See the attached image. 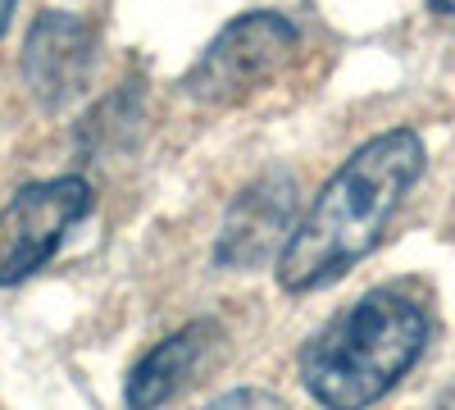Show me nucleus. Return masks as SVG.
Wrapping results in <instances>:
<instances>
[{"label":"nucleus","instance_id":"1a4fd4ad","mask_svg":"<svg viewBox=\"0 0 455 410\" xmlns=\"http://www.w3.org/2000/svg\"><path fill=\"white\" fill-rule=\"evenodd\" d=\"M14 5H19V0H0V36H5V28L14 19Z\"/></svg>","mask_w":455,"mask_h":410},{"label":"nucleus","instance_id":"7ed1b4c3","mask_svg":"<svg viewBox=\"0 0 455 410\" xmlns=\"http://www.w3.org/2000/svg\"><path fill=\"white\" fill-rule=\"evenodd\" d=\"M296 51H300L296 23L274 10H255L233 19L214 36L201 51V60L187 68L182 87L196 105H242L259 87H269L296 60Z\"/></svg>","mask_w":455,"mask_h":410},{"label":"nucleus","instance_id":"0eeeda50","mask_svg":"<svg viewBox=\"0 0 455 410\" xmlns=\"http://www.w3.org/2000/svg\"><path fill=\"white\" fill-rule=\"evenodd\" d=\"M223 347V328L214 319H196L178 333H169L164 342H156L137 369L128 374V406L132 410H156L169 397H178L187 383L201 374V365Z\"/></svg>","mask_w":455,"mask_h":410},{"label":"nucleus","instance_id":"f257e3e1","mask_svg":"<svg viewBox=\"0 0 455 410\" xmlns=\"http://www.w3.org/2000/svg\"><path fill=\"white\" fill-rule=\"evenodd\" d=\"M424 173V141L410 128L369 137L341 165L306 219L296 223L291 242L278 255V283L287 292H315L347 274L387 237V223L401 210L414 178Z\"/></svg>","mask_w":455,"mask_h":410},{"label":"nucleus","instance_id":"39448f33","mask_svg":"<svg viewBox=\"0 0 455 410\" xmlns=\"http://www.w3.org/2000/svg\"><path fill=\"white\" fill-rule=\"evenodd\" d=\"M96 68H100V32L92 19L68 10L36 14L23 42V78L36 100L46 109L73 105L96 83Z\"/></svg>","mask_w":455,"mask_h":410},{"label":"nucleus","instance_id":"6e6552de","mask_svg":"<svg viewBox=\"0 0 455 410\" xmlns=\"http://www.w3.org/2000/svg\"><path fill=\"white\" fill-rule=\"evenodd\" d=\"M205 410H287L274 392H259V388H242V392H228L219 401H210Z\"/></svg>","mask_w":455,"mask_h":410},{"label":"nucleus","instance_id":"f03ea898","mask_svg":"<svg viewBox=\"0 0 455 410\" xmlns=\"http://www.w3.org/2000/svg\"><path fill=\"white\" fill-rule=\"evenodd\" d=\"M428 347V310L401 287H373L300 351V383L328 410L383 401Z\"/></svg>","mask_w":455,"mask_h":410},{"label":"nucleus","instance_id":"423d86ee","mask_svg":"<svg viewBox=\"0 0 455 410\" xmlns=\"http://www.w3.org/2000/svg\"><path fill=\"white\" fill-rule=\"evenodd\" d=\"M296 178L291 173H264L251 188L237 192L228 205L223 229L214 242V265L219 269H259L283 255V246L296 233Z\"/></svg>","mask_w":455,"mask_h":410},{"label":"nucleus","instance_id":"20e7f679","mask_svg":"<svg viewBox=\"0 0 455 410\" xmlns=\"http://www.w3.org/2000/svg\"><path fill=\"white\" fill-rule=\"evenodd\" d=\"M87 210H92V188L83 178H51L19 188L5 214H0V283L14 287L32 278Z\"/></svg>","mask_w":455,"mask_h":410},{"label":"nucleus","instance_id":"9d476101","mask_svg":"<svg viewBox=\"0 0 455 410\" xmlns=\"http://www.w3.org/2000/svg\"><path fill=\"white\" fill-rule=\"evenodd\" d=\"M433 14H455V0H428Z\"/></svg>","mask_w":455,"mask_h":410}]
</instances>
